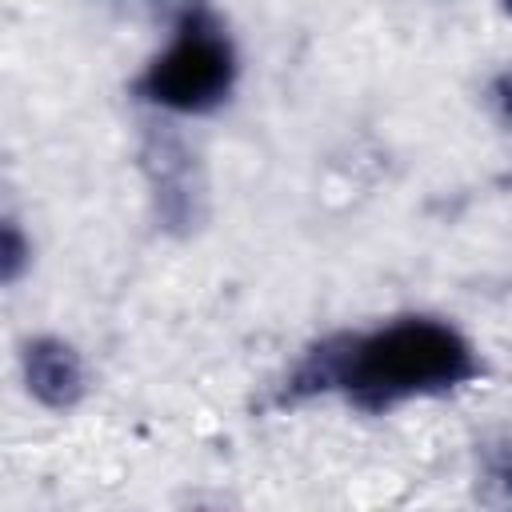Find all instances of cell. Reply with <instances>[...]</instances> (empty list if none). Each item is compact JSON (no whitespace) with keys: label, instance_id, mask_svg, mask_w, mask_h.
I'll return each mask as SVG.
<instances>
[{"label":"cell","instance_id":"3","mask_svg":"<svg viewBox=\"0 0 512 512\" xmlns=\"http://www.w3.org/2000/svg\"><path fill=\"white\" fill-rule=\"evenodd\" d=\"M28 392L48 408H68L84 392V364L64 340H32L24 352Z\"/></svg>","mask_w":512,"mask_h":512},{"label":"cell","instance_id":"1","mask_svg":"<svg viewBox=\"0 0 512 512\" xmlns=\"http://www.w3.org/2000/svg\"><path fill=\"white\" fill-rule=\"evenodd\" d=\"M476 368V348L456 324L436 316H392L312 348L292 372V392L344 396L360 408H396L444 396L468 384Z\"/></svg>","mask_w":512,"mask_h":512},{"label":"cell","instance_id":"4","mask_svg":"<svg viewBox=\"0 0 512 512\" xmlns=\"http://www.w3.org/2000/svg\"><path fill=\"white\" fill-rule=\"evenodd\" d=\"M504 108H508V116H512V80H508V92H504Z\"/></svg>","mask_w":512,"mask_h":512},{"label":"cell","instance_id":"2","mask_svg":"<svg viewBox=\"0 0 512 512\" xmlns=\"http://www.w3.org/2000/svg\"><path fill=\"white\" fill-rule=\"evenodd\" d=\"M236 76L240 56L232 32L212 8L188 4L144 64L136 92L164 116H208L232 96Z\"/></svg>","mask_w":512,"mask_h":512},{"label":"cell","instance_id":"5","mask_svg":"<svg viewBox=\"0 0 512 512\" xmlns=\"http://www.w3.org/2000/svg\"><path fill=\"white\" fill-rule=\"evenodd\" d=\"M500 4H504V12H508V16H512V0H500Z\"/></svg>","mask_w":512,"mask_h":512}]
</instances>
